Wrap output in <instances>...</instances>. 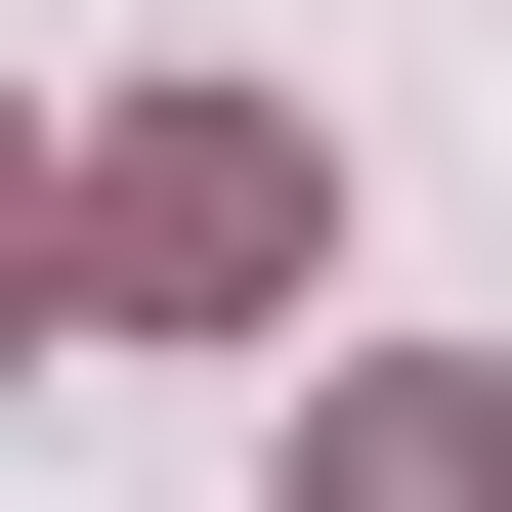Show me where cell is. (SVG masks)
Wrapping results in <instances>:
<instances>
[{"label": "cell", "mask_w": 512, "mask_h": 512, "mask_svg": "<svg viewBox=\"0 0 512 512\" xmlns=\"http://www.w3.org/2000/svg\"><path fill=\"white\" fill-rule=\"evenodd\" d=\"M299 256H342V171H299V128H128V171H86V299H171V342H256V299H299Z\"/></svg>", "instance_id": "cell-1"}, {"label": "cell", "mask_w": 512, "mask_h": 512, "mask_svg": "<svg viewBox=\"0 0 512 512\" xmlns=\"http://www.w3.org/2000/svg\"><path fill=\"white\" fill-rule=\"evenodd\" d=\"M299 512H512V427H470V384H342V427H299Z\"/></svg>", "instance_id": "cell-2"}, {"label": "cell", "mask_w": 512, "mask_h": 512, "mask_svg": "<svg viewBox=\"0 0 512 512\" xmlns=\"http://www.w3.org/2000/svg\"><path fill=\"white\" fill-rule=\"evenodd\" d=\"M0 342H43V171H0Z\"/></svg>", "instance_id": "cell-3"}]
</instances>
